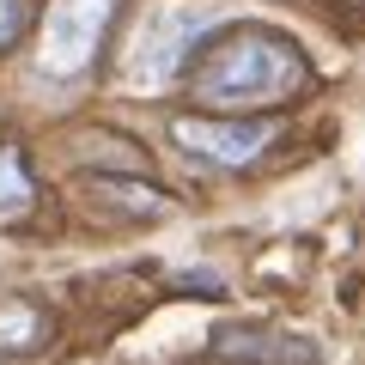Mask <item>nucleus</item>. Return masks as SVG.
Listing matches in <instances>:
<instances>
[{"label": "nucleus", "mask_w": 365, "mask_h": 365, "mask_svg": "<svg viewBox=\"0 0 365 365\" xmlns=\"http://www.w3.org/2000/svg\"><path fill=\"white\" fill-rule=\"evenodd\" d=\"M207 116H250V110H280L311 91V55L274 25H237L220 31L189 67Z\"/></svg>", "instance_id": "obj_1"}, {"label": "nucleus", "mask_w": 365, "mask_h": 365, "mask_svg": "<svg viewBox=\"0 0 365 365\" xmlns=\"http://www.w3.org/2000/svg\"><path fill=\"white\" fill-rule=\"evenodd\" d=\"M225 19H232L225 0H146L128 43H122V86L134 91L177 86Z\"/></svg>", "instance_id": "obj_2"}, {"label": "nucleus", "mask_w": 365, "mask_h": 365, "mask_svg": "<svg viewBox=\"0 0 365 365\" xmlns=\"http://www.w3.org/2000/svg\"><path fill=\"white\" fill-rule=\"evenodd\" d=\"M116 6L122 0H49V13L37 25V67L49 79L86 73L98 61V43H104Z\"/></svg>", "instance_id": "obj_3"}, {"label": "nucleus", "mask_w": 365, "mask_h": 365, "mask_svg": "<svg viewBox=\"0 0 365 365\" xmlns=\"http://www.w3.org/2000/svg\"><path fill=\"white\" fill-rule=\"evenodd\" d=\"M274 134H280V122H268V116H207V110H182V116L170 122V146H177V153L201 158V165H220V170L256 165L274 146Z\"/></svg>", "instance_id": "obj_4"}, {"label": "nucleus", "mask_w": 365, "mask_h": 365, "mask_svg": "<svg viewBox=\"0 0 365 365\" xmlns=\"http://www.w3.org/2000/svg\"><path fill=\"white\" fill-rule=\"evenodd\" d=\"M207 347H213V359H232V365H323L317 341L274 329V323H220Z\"/></svg>", "instance_id": "obj_5"}, {"label": "nucleus", "mask_w": 365, "mask_h": 365, "mask_svg": "<svg viewBox=\"0 0 365 365\" xmlns=\"http://www.w3.org/2000/svg\"><path fill=\"white\" fill-rule=\"evenodd\" d=\"M31 201H37V177H31L25 153L19 146H0V220L6 213H25Z\"/></svg>", "instance_id": "obj_6"}, {"label": "nucleus", "mask_w": 365, "mask_h": 365, "mask_svg": "<svg viewBox=\"0 0 365 365\" xmlns=\"http://www.w3.org/2000/svg\"><path fill=\"white\" fill-rule=\"evenodd\" d=\"M25 31V0H0V49H13Z\"/></svg>", "instance_id": "obj_7"}]
</instances>
